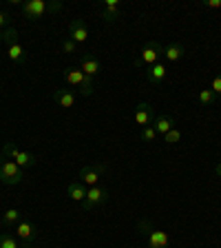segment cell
Here are the masks:
<instances>
[{"label": "cell", "instance_id": "1", "mask_svg": "<svg viewBox=\"0 0 221 248\" xmlns=\"http://www.w3.org/2000/svg\"><path fill=\"white\" fill-rule=\"evenodd\" d=\"M62 2L53 0V2H46V0H29L22 5V14L29 18V20H40L44 14H51V11H60L62 9Z\"/></svg>", "mask_w": 221, "mask_h": 248}, {"label": "cell", "instance_id": "24", "mask_svg": "<svg viewBox=\"0 0 221 248\" xmlns=\"http://www.w3.org/2000/svg\"><path fill=\"white\" fill-rule=\"evenodd\" d=\"M162 138H164V142H166V144H177V142H179V140H181V131L175 126V129H173V131H168V133H166V135H162Z\"/></svg>", "mask_w": 221, "mask_h": 248}, {"label": "cell", "instance_id": "27", "mask_svg": "<svg viewBox=\"0 0 221 248\" xmlns=\"http://www.w3.org/2000/svg\"><path fill=\"white\" fill-rule=\"evenodd\" d=\"M0 29H9V16H7V11H0Z\"/></svg>", "mask_w": 221, "mask_h": 248}, {"label": "cell", "instance_id": "9", "mask_svg": "<svg viewBox=\"0 0 221 248\" xmlns=\"http://www.w3.org/2000/svg\"><path fill=\"white\" fill-rule=\"evenodd\" d=\"M69 38H71L75 45H84L88 40V27L84 18H75V20L69 22Z\"/></svg>", "mask_w": 221, "mask_h": 248}, {"label": "cell", "instance_id": "23", "mask_svg": "<svg viewBox=\"0 0 221 248\" xmlns=\"http://www.w3.org/2000/svg\"><path fill=\"white\" fill-rule=\"evenodd\" d=\"M139 138L144 140V142H155V140H157V131H155L153 124H150V126H144V129L139 131Z\"/></svg>", "mask_w": 221, "mask_h": 248}, {"label": "cell", "instance_id": "15", "mask_svg": "<svg viewBox=\"0 0 221 248\" xmlns=\"http://www.w3.org/2000/svg\"><path fill=\"white\" fill-rule=\"evenodd\" d=\"M119 0H104L102 5V20L104 22H115L119 18Z\"/></svg>", "mask_w": 221, "mask_h": 248}, {"label": "cell", "instance_id": "18", "mask_svg": "<svg viewBox=\"0 0 221 248\" xmlns=\"http://www.w3.org/2000/svg\"><path fill=\"white\" fill-rule=\"evenodd\" d=\"M87 186L82 184V182L77 180V182H71V184L67 186V193H69V197H71L73 202H80V204H82L84 200H87Z\"/></svg>", "mask_w": 221, "mask_h": 248}, {"label": "cell", "instance_id": "28", "mask_svg": "<svg viewBox=\"0 0 221 248\" xmlns=\"http://www.w3.org/2000/svg\"><path fill=\"white\" fill-rule=\"evenodd\" d=\"M206 7H210V9H221V0H206Z\"/></svg>", "mask_w": 221, "mask_h": 248}, {"label": "cell", "instance_id": "19", "mask_svg": "<svg viewBox=\"0 0 221 248\" xmlns=\"http://www.w3.org/2000/svg\"><path fill=\"white\" fill-rule=\"evenodd\" d=\"M153 126H155V131H157V135H166L168 131L175 129V118H170V115H160V118H155Z\"/></svg>", "mask_w": 221, "mask_h": 248}, {"label": "cell", "instance_id": "7", "mask_svg": "<svg viewBox=\"0 0 221 248\" xmlns=\"http://www.w3.org/2000/svg\"><path fill=\"white\" fill-rule=\"evenodd\" d=\"M108 188H102V186H91L87 191V200L82 202V208L84 211H93V208L102 206L104 202L108 200Z\"/></svg>", "mask_w": 221, "mask_h": 248}, {"label": "cell", "instance_id": "14", "mask_svg": "<svg viewBox=\"0 0 221 248\" xmlns=\"http://www.w3.org/2000/svg\"><path fill=\"white\" fill-rule=\"evenodd\" d=\"M53 100L58 102V107L71 108V107H75V91L73 89H56L53 91Z\"/></svg>", "mask_w": 221, "mask_h": 248}, {"label": "cell", "instance_id": "29", "mask_svg": "<svg viewBox=\"0 0 221 248\" xmlns=\"http://www.w3.org/2000/svg\"><path fill=\"white\" fill-rule=\"evenodd\" d=\"M215 170H217V175H219V177H221V162H219V164H217V166H215Z\"/></svg>", "mask_w": 221, "mask_h": 248}, {"label": "cell", "instance_id": "11", "mask_svg": "<svg viewBox=\"0 0 221 248\" xmlns=\"http://www.w3.org/2000/svg\"><path fill=\"white\" fill-rule=\"evenodd\" d=\"M166 76H168V69L164 67V62H155L153 67L146 69V80H148L153 87H160L166 80Z\"/></svg>", "mask_w": 221, "mask_h": 248}, {"label": "cell", "instance_id": "21", "mask_svg": "<svg viewBox=\"0 0 221 248\" xmlns=\"http://www.w3.org/2000/svg\"><path fill=\"white\" fill-rule=\"evenodd\" d=\"M0 248H20V242L11 232H2L0 235Z\"/></svg>", "mask_w": 221, "mask_h": 248}, {"label": "cell", "instance_id": "13", "mask_svg": "<svg viewBox=\"0 0 221 248\" xmlns=\"http://www.w3.org/2000/svg\"><path fill=\"white\" fill-rule=\"evenodd\" d=\"M170 237L166 231H160V228H150L148 224V248H168Z\"/></svg>", "mask_w": 221, "mask_h": 248}, {"label": "cell", "instance_id": "25", "mask_svg": "<svg viewBox=\"0 0 221 248\" xmlns=\"http://www.w3.org/2000/svg\"><path fill=\"white\" fill-rule=\"evenodd\" d=\"M62 51H64V53H75L77 51V45L71 40V38H64V40H62Z\"/></svg>", "mask_w": 221, "mask_h": 248}, {"label": "cell", "instance_id": "10", "mask_svg": "<svg viewBox=\"0 0 221 248\" xmlns=\"http://www.w3.org/2000/svg\"><path fill=\"white\" fill-rule=\"evenodd\" d=\"M133 120H135V124H139V126H142V129H144V126H150V124L155 122V111H153V107H150L148 102H139L137 107H135Z\"/></svg>", "mask_w": 221, "mask_h": 248}, {"label": "cell", "instance_id": "16", "mask_svg": "<svg viewBox=\"0 0 221 248\" xmlns=\"http://www.w3.org/2000/svg\"><path fill=\"white\" fill-rule=\"evenodd\" d=\"M15 237H18V242H33L36 226L31 222H18L15 224Z\"/></svg>", "mask_w": 221, "mask_h": 248}, {"label": "cell", "instance_id": "30", "mask_svg": "<svg viewBox=\"0 0 221 248\" xmlns=\"http://www.w3.org/2000/svg\"><path fill=\"white\" fill-rule=\"evenodd\" d=\"M5 40V29H0V42Z\"/></svg>", "mask_w": 221, "mask_h": 248}, {"label": "cell", "instance_id": "20", "mask_svg": "<svg viewBox=\"0 0 221 248\" xmlns=\"http://www.w3.org/2000/svg\"><path fill=\"white\" fill-rule=\"evenodd\" d=\"M18 222H22V213L18 208H9V211L2 213V224L5 226H15Z\"/></svg>", "mask_w": 221, "mask_h": 248}, {"label": "cell", "instance_id": "22", "mask_svg": "<svg viewBox=\"0 0 221 248\" xmlns=\"http://www.w3.org/2000/svg\"><path fill=\"white\" fill-rule=\"evenodd\" d=\"M217 95L210 91V89H204V91H199V104H204V107H210V104H215Z\"/></svg>", "mask_w": 221, "mask_h": 248}, {"label": "cell", "instance_id": "4", "mask_svg": "<svg viewBox=\"0 0 221 248\" xmlns=\"http://www.w3.org/2000/svg\"><path fill=\"white\" fill-rule=\"evenodd\" d=\"M5 42H7V58H9L14 64H18V67H22L27 62V53H25V46L20 45V40H18V33H15V29H5Z\"/></svg>", "mask_w": 221, "mask_h": 248}, {"label": "cell", "instance_id": "17", "mask_svg": "<svg viewBox=\"0 0 221 248\" xmlns=\"http://www.w3.org/2000/svg\"><path fill=\"white\" fill-rule=\"evenodd\" d=\"M184 53H186V49L181 42H170L168 46H164V60H168V62H179L184 58Z\"/></svg>", "mask_w": 221, "mask_h": 248}, {"label": "cell", "instance_id": "8", "mask_svg": "<svg viewBox=\"0 0 221 248\" xmlns=\"http://www.w3.org/2000/svg\"><path fill=\"white\" fill-rule=\"evenodd\" d=\"M104 164H87V166H82V169H80V182H82L84 186H88V188H91V186H98L100 184V177L104 175Z\"/></svg>", "mask_w": 221, "mask_h": 248}, {"label": "cell", "instance_id": "6", "mask_svg": "<svg viewBox=\"0 0 221 248\" xmlns=\"http://www.w3.org/2000/svg\"><path fill=\"white\" fill-rule=\"evenodd\" d=\"M0 182L7 186H14L18 182H22V169L14 160L0 157Z\"/></svg>", "mask_w": 221, "mask_h": 248}, {"label": "cell", "instance_id": "2", "mask_svg": "<svg viewBox=\"0 0 221 248\" xmlns=\"http://www.w3.org/2000/svg\"><path fill=\"white\" fill-rule=\"evenodd\" d=\"M64 82H67L69 87L80 89L82 95H91L93 93V78L84 76L80 67H67L64 69Z\"/></svg>", "mask_w": 221, "mask_h": 248}, {"label": "cell", "instance_id": "3", "mask_svg": "<svg viewBox=\"0 0 221 248\" xmlns=\"http://www.w3.org/2000/svg\"><path fill=\"white\" fill-rule=\"evenodd\" d=\"M0 157H7V160H14L20 169H31L36 166L38 157L33 153H27V151H18V146L14 142H7L2 149H0Z\"/></svg>", "mask_w": 221, "mask_h": 248}, {"label": "cell", "instance_id": "5", "mask_svg": "<svg viewBox=\"0 0 221 248\" xmlns=\"http://www.w3.org/2000/svg\"><path fill=\"white\" fill-rule=\"evenodd\" d=\"M164 56V46L157 45V42H146L144 46H142V51H139V56L135 58V67L142 69V67H153L155 62H160V58Z\"/></svg>", "mask_w": 221, "mask_h": 248}, {"label": "cell", "instance_id": "12", "mask_svg": "<svg viewBox=\"0 0 221 248\" xmlns=\"http://www.w3.org/2000/svg\"><path fill=\"white\" fill-rule=\"evenodd\" d=\"M80 69H82L84 76L95 78L100 71H102V64H100V60L95 56H91V53H84L82 60H80Z\"/></svg>", "mask_w": 221, "mask_h": 248}, {"label": "cell", "instance_id": "26", "mask_svg": "<svg viewBox=\"0 0 221 248\" xmlns=\"http://www.w3.org/2000/svg\"><path fill=\"white\" fill-rule=\"evenodd\" d=\"M210 91H212V93H215V95H221V73H217V76H215V78H212Z\"/></svg>", "mask_w": 221, "mask_h": 248}]
</instances>
